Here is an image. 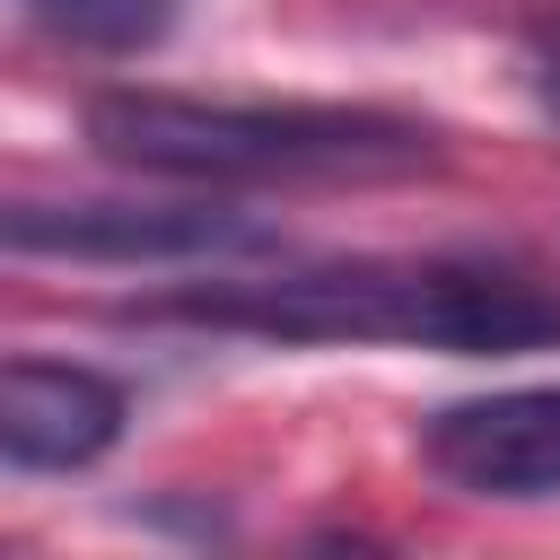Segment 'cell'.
Instances as JSON below:
<instances>
[{
    "label": "cell",
    "mask_w": 560,
    "mask_h": 560,
    "mask_svg": "<svg viewBox=\"0 0 560 560\" xmlns=\"http://www.w3.org/2000/svg\"><path fill=\"white\" fill-rule=\"evenodd\" d=\"M525 79H534V105L560 122V35H542V44H534V70H525Z\"/></svg>",
    "instance_id": "cell-7"
},
{
    "label": "cell",
    "mask_w": 560,
    "mask_h": 560,
    "mask_svg": "<svg viewBox=\"0 0 560 560\" xmlns=\"http://www.w3.org/2000/svg\"><path fill=\"white\" fill-rule=\"evenodd\" d=\"M9 254H70V262H219L254 254L262 219L245 210H140V201H18L0 219Z\"/></svg>",
    "instance_id": "cell-3"
},
{
    "label": "cell",
    "mask_w": 560,
    "mask_h": 560,
    "mask_svg": "<svg viewBox=\"0 0 560 560\" xmlns=\"http://www.w3.org/2000/svg\"><path fill=\"white\" fill-rule=\"evenodd\" d=\"M88 140L114 166L166 184H394L438 166V131L385 105H315V96H175V88H105L88 96Z\"/></svg>",
    "instance_id": "cell-1"
},
{
    "label": "cell",
    "mask_w": 560,
    "mask_h": 560,
    "mask_svg": "<svg viewBox=\"0 0 560 560\" xmlns=\"http://www.w3.org/2000/svg\"><path fill=\"white\" fill-rule=\"evenodd\" d=\"M158 315L254 341H402V350H534L560 341V298L481 262H315L175 289Z\"/></svg>",
    "instance_id": "cell-2"
},
{
    "label": "cell",
    "mask_w": 560,
    "mask_h": 560,
    "mask_svg": "<svg viewBox=\"0 0 560 560\" xmlns=\"http://www.w3.org/2000/svg\"><path fill=\"white\" fill-rule=\"evenodd\" d=\"M131 402L114 376L70 359H9L0 368V455L9 472H79L122 438Z\"/></svg>",
    "instance_id": "cell-5"
},
{
    "label": "cell",
    "mask_w": 560,
    "mask_h": 560,
    "mask_svg": "<svg viewBox=\"0 0 560 560\" xmlns=\"http://www.w3.org/2000/svg\"><path fill=\"white\" fill-rule=\"evenodd\" d=\"M420 455L438 481L472 499H560V385H508L446 402L420 429Z\"/></svg>",
    "instance_id": "cell-4"
},
{
    "label": "cell",
    "mask_w": 560,
    "mask_h": 560,
    "mask_svg": "<svg viewBox=\"0 0 560 560\" xmlns=\"http://www.w3.org/2000/svg\"><path fill=\"white\" fill-rule=\"evenodd\" d=\"M44 26H61L70 44H96V52H140L166 35L175 0H35Z\"/></svg>",
    "instance_id": "cell-6"
}]
</instances>
